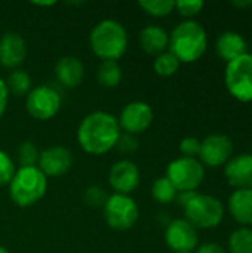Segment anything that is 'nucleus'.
<instances>
[{
    "mask_svg": "<svg viewBox=\"0 0 252 253\" xmlns=\"http://www.w3.org/2000/svg\"><path fill=\"white\" fill-rule=\"evenodd\" d=\"M6 86L9 93H13L15 96L28 95L31 90V77L24 70H13L6 80Z\"/></svg>",
    "mask_w": 252,
    "mask_h": 253,
    "instance_id": "4be33fe9",
    "label": "nucleus"
},
{
    "mask_svg": "<svg viewBox=\"0 0 252 253\" xmlns=\"http://www.w3.org/2000/svg\"><path fill=\"white\" fill-rule=\"evenodd\" d=\"M122 135L117 119L105 111L88 114L77 127V142L80 148L92 156H102L116 148Z\"/></svg>",
    "mask_w": 252,
    "mask_h": 253,
    "instance_id": "f257e3e1",
    "label": "nucleus"
},
{
    "mask_svg": "<svg viewBox=\"0 0 252 253\" xmlns=\"http://www.w3.org/2000/svg\"><path fill=\"white\" fill-rule=\"evenodd\" d=\"M7 102H9V90H7L6 82L0 77V120L6 113Z\"/></svg>",
    "mask_w": 252,
    "mask_h": 253,
    "instance_id": "473e14b6",
    "label": "nucleus"
},
{
    "mask_svg": "<svg viewBox=\"0 0 252 253\" xmlns=\"http://www.w3.org/2000/svg\"><path fill=\"white\" fill-rule=\"evenodd\" d=\"M37 165L46 178L61 176L70 170L73 165V154L67 147L52 145L40 153Z\"/></svg>",
    "mask_w": 252,
    "mask_h": 253,
    "instance_id": "ddd939ff",
    "label": "nucleus"
},
{
    "mask_svg": "<svg viewBox=\"0 0 252 253\" xmlns=\"http://www.w3.org/2000/svg\"><path fill=\"white\" fill-rule=\"evenodd\" d=\"M224 175L230 187L236 190L252 188V153L239 154L227 162Z\"/></svg>",
    "mask_w": 252,
    "mask_h": 253,
    "instance_id": "dca6fc26",
    "label": "nucleus"
},
{
    "mask_svg": "<svg viewBox=\"0 0 252 253\" xmlns=\"http://www.w3.org/2000/svg\"><path fill=\"white\" fill-rule=\"evenodd\" d=\"M138 6L151 16L163 18V16H168L175 9V1L174 0H141L138 1Z\"/></svg>",
    "mask_w": 252,
    "mask_h": 253,
    "instance_id": "a878e982",
    "label": "nucleus"
},
{
    "mask_svg": "<svg viewBox=\"0 0 252 253\" xmlns=\"http://www.w3.org/2000/svg\"><path fill=\"white\" fill-rule=\"evenodd\" d=\"M230 215L244 225L252 224V188L236 190L229 197Z\"/></svg>",
    "mask_w": 252,
    "mask_h": 253,
    "instance_id": "aec40b11",
    "label": "nucleus"
},
{
    "mask_svg": "<svg viewBox=\"0 0 252 253\" xmlns=\"http://www.w3.org/2000/svg\"><path fill=\"white\" fill-rule=\"evenodd\" d=\"M89 43L92 52L102 61H117L128 49V31L116 19H102L91 31Z\"/></svg>",
    "mask_w": 252,
    "mask_h": 253,
    "instance_id": "7ed1b4c3",
    "label": "nucleus"
},
{
    "mask_svg": "<svg viewBox=\"0 0 252 253\" xmlns=\"http://www.w3.org/2000/svg\"><path fill=\"white\" fill-rule=\"evenodd\" d=\"M153 110L144 101H132L123 107L117 119L120 129L125 133L137 135L146 132L153 123Z\"/></svg>",
    "mask_w": 252,
    "mask_h": 253,
    "instance_id": "9b49d317",
    "label": "nucleus"
},
{
    "mask_svg": "<svg viewBox=\"0 0 252 253\" xmlns=\"http://www.w3.org/2000/svg\"><path fill=\"white\" fill-rule=\"evenodd\" d=\"M180 151H181L183 157L196 159V156H199V153H201V141L198 138L187 136L180 142Z\"/></svg>",
    "mask_w": 252,
    "mask_h": 253,
    "instance_id": "7c9ffc66",
    "label": "nucleus"
},
{
    "mask_svg": "<svg viewBox=\"0 0 252 253\" xmlns=\"http://www.w3.org/2000/svg\"><path fill=\"white\" fill-rule=\"evenodd\" d=\"M196 253H226L224 249L217 243H205L198 248Z\"/></svg>",
    "mask_w": 252,
    "mask_h": 253,
    "instance_id": "72a5a7b5",
    "label": "nucleus"
},
{
    "mask_svg": "<svg viewBox=\"0 0 252 253\" xmlns=\"http://www.w3.org/2000/svg\"><path fill=\"white\" fill-rule=\"evenodd\" d=\"M25 107L33 119L45 122L55 117L61 110V95L55 87L40 84L28 92Z\"/></svg>",
    "mask_w": 252,
    "mask_h": 253,
    "instance_id": "1a4fd4ad",
    "label": "nucleus"
},
{
    "mask_svg": "<svg viewBox=\"0 0 252 253\" xmlns=\"http://www.w3.org/2000/svg\"><path fill=\"white\" fill-rule=\"evenodd\" d=\"M165 242L174 253H193L198 249L199 237L187 219H174L165 230Z\"/></svg>",
    "mask_w": 252,
    "mask_h": 253,
    "instance_id": "9d476101",
    "label": "nucleus"
},
{
    "mask_svg": "<svg viewBox=\"0 0 252 253\" xmlns=\"http://www.w3.org/2000/svg\"><path fill=\"white\" fill-rule=\"evenodd\" d=\"M233 153V142L227 135L214 133L201 141L199 157L202 163L209 168H218L224 165Z\"/></svg>",
    "mask_w": 252,
    "mask_h": 253,
    "instance_id": "f8f14e48",
    "label": "nucleus"
},
{
    "mask_svg": "<svg viewBox=\"0 0 252 253\" xmlns=\"http://www.w3.org/2000/svg\"><path fill=\"white\" fill-rule=\"evenodd\" d=\"M169 52L181 62L192 64L202 58L208 47L205 28L196 21L180 22L169 34Z\"/></svg>",
    "mask_w": 252,
    "mask_h": 253,
    "instance_id": "f03ea898",
    "label": "nucleus"
},
{
    "mask_svg": "<svg viewBox=\"0 0 252 253\" xmlns=\"http://www.w3.org/2000/svg\"><path fill=\"white\" fill-rule=\"evenodd\" d=\"M104 218L110 228L117 231L131 230L140 216V209L137 202L131 196L125 194H111L107 197L104 206Z\"/></svg>",
    "mask_w": 252,
    "mask_h": 253,
    "instance_id": "0eeeda50",
    "label": "nucleus"
},
{
    "mask_svg": "<svg viewBox=\"0 0 252 253\" xmlns=\"http://www.w3.org/2000/svg\"><path fill=\"white\" fill-rule=\"evenodd\" d=\"M0 253H9V252H7V249H6V248L0 246Z\"/></svg>",
    "mask_w": 252,
    "mask_h": 253,
    "instance_id": "e433bc0d",
    "label": "nucleus"
},
{
    "mask_svg": "<svg viewBox=\"0 0 252 253\" xmlns=\"http://www.w3.org/2000/svg\"><path fill=\"white\" fill-rule=\"evenodd\" d=\"M203 6H205V3L202 0H180V1H175V9L178 10V13L181 16H186V18L196 16L203 9Z\"/></svg>",
    "mask_w": 252,
    "mask_h": 253,
    "instance_id": "c85d7f7f",
    "label": "nucleus"
},
{
    "mask_svg": "<svg viewBox=\"0 0 252 253\" xmlns=\"http://www.w3.org/2000/svg\"><path fill=\"white\" fill-rule=\"evenodd\" d=\"M33 4H36V6H52V4H55V1H33Z\"/></svg>",
    "mask_w": 252,
    "mask_h": 253,
    "instance_id": "c9c22d12",
    "label": "nucleus"
},
{
    "mask_svg": "<svg viewBox=\"0 0 252 253\" xmlns=\"http://www.w3.org/2000/svg\"><path fill=\"white\" fill-rule=\"evenodd\" d=\"M230 253H252V230L239 228L229 237Z\"/></svg>",
    "mask_w": 252,
    "mask_h": 253,
    "instance_id": "b1692460",
    "label": "nucleus"
},
{
    "mask_svg": "<svg viewBox=\"0 0 252 253\" xmlns=\"http://www.w3.org/2000/svg\"><path fill=\"white\" fill-rule=\"evenodd\" d=\"M235 7H250L252 6V1H232Z\"/></svg>",
    "mask_w": 252,
    "mask_h": 253,
    "instance_id": "f704fd0d",
    "label": "nucleus"
},
{
    "mask_svg": "<svg viewBox=\"0 0 252 253\" xmlns=\"http://www.w3.org/2000/svg\"><path fill=\"white\" fill-rule=\"evenodd\" d=\"M177 190L175 187L171 184V181L166 176H160L157 178L153 185H151V196L157 203L162 205H168L171 202H174L177 199Z\"/></svg>",
    "mask_w": 252,
    "mask_h": 253,
    "instance_id": "5701e85b",
    "label": "nucleus"
},
{
    "mask_svg": "<svg viewBox=\"0 0 252 253\" xmlns=\"http://www.w3.org/2000/svg\"><path fill=\"white\" fill-rule=\"evenodd\" d=\"M27 56V43L19 33L6 31L0 37V65L4 68L19 67Z\"/></svg>",
    "mask_w": 252,
    "mask_h": 253,
    "instance_id": "2eb2a0df",
    "label": "nucleus"
},
{
    "mask_svg": "<svg viewBox=\"0 0 252 253\" xmlns=\"http://www.w3.org/2000/svg\"><path fill=\"white\" fill-rule=\"evenodd\" d=\"M15 172H16V166L13 165L12 157L0 148V187L9 184Z\"/></svg>",
    "mask_w": 252,
    "mask_h": 253,
    "instance_id": "cd10ccee",
    "label": "nucleus"
},
{
    "mask_svg": "<svg viewBox=\"0 0 252 253\" xmlns=\"http://www.w3.org/2000/svg\"><path fill=\"white\" fill-rule=\"evenodd\" d=\"M184 213L195 228H215L224 218V208L217 197L196 193L184 205Z\"/></svg>",
    "mask_w": 252,
    "mask_h": 253,
    "instance_id": "39448f33",
    "label": "nucleus"
},
{
    "mask_svg": "<svg viewBox=\"0 0 252 253\" xmlns=\"http://www.w3.org/2000/svg\"><path fill=\"white\" fill-rule=\"evenodd\" d=\"M166 178L180 193L195 191L203 182L205 169L198 159L178 157L168 165Z\"/></svg>",
    "mask_w": 252,
    "mask_h": 253,
    "instance_id": "6e6552de",
    "label": "nucleus"
},
{
    "mask_svg": "<svg viewBox=\"0 0 252 253\" xmlns=\"http://www.w3.org/2000/svg\"><path fill=\"white\" fill-rule=\"evenodd\" d=\"M39 150L31 141H24L18 147V163L19 168H30V166H37L39 162Z\"/></svg>",
    "mask_w": 252,
    "mask_h": 253,
    "instance_id": "bb28decb",
    "label": "nucleus"
},
{
    "mask_svg": "<svg viewBox=\"0 0 252 253\" xmlns=\"http://www.w3.org/2000/svg\"><path fill=\"white\" fill-rule=\"evenodd\" d=\"M122 77H123L122 67L119 65L117 61H102L100 64L98 71H97V79L102 87L111 89V87L119 86L122 82Z\"/></svg>",
    "mask_w": 252,
    "mask_h": 253,
    "instance_id": "412c9836",
    "label": "nucleus"
},
{
    "mask_svg": "<svg viewBox=\"0 0 252 253\" xmlns=\"http://www.w3.org/2000/svg\"><path fill=\"white\" fill-rule=\"evenodd\" d=\"M224 82L230 95L241 102H252V53L227 62Z\"/></svg>",
    "mask_w": 252,
    "mask_h": 253,
    "instance_id": "423d86ee",
    "label": "nucleus"
},
{
    "mask_svg": "<svg viewBox=\"0 0 252 253\" xmlns=\"http://www.w3.org/2000/svg\"><path fill=\"white\" fill-rule=\"evenodd\" d=\"M116 148L125 154H131L134 153L137 148H138V141L135 138V135H129V133H122L117 144H116Z\"/></svg>",
    "mask_w": 252,
    "mask_h": 253,
    "instance_id": "2f4dec72",
    "label": "nucleus"
},
{
    "mask_svg": "<svg viewBox=\"0 0 252 253\" xmlns=\"http://www.w3.org/2000/svg\"><path fill=\"white\" fill-rule=\"evenodd\" d=\"M48 190V178L37 166L16 169L9 182V196L19 208H30L40 202Z\"/></svg>",
    "mask_w": 252,
    "mask_h": 253,
    "instance_id": "20e7f679",
    "label": "nucleus"
},
{
    "mask_svg": "<svg viewBox=\"0 0 252 253\" xmlns=\"http://www.w3.org/2000/svg\"><path fill=\"white\" fill-rule=\"evenodd\" d=\"M56 80L65 87H76L85 77V65L77 56H62L55 64Z\"/></svg>",
    "mask_w": 252,
    "mask_h": 253,
    "instance_id": "f3484780",
    "label": "nucleus"
},
{
    "mask_svg": "<svg viewBox=\"0 0 252 253\" xmlns=\"http://www.w3.org/2000/svg\"><path fill=\"white\" fill-rule=\"evenodd\" d=\"M107 193L101 188V187H97V185H92L89 187L86 191H85V202L92 206V208H100V206H104L105 200H107Z\"/></svg>",
    "mask_w": 252,
    "mask_h": 253,
    "instance_id": "c756f323",
    "label": "nucleus"
},
{
    "mask_svg": "<svg viewBox=\"0 0 252 253\" xmlns=\"http://www.w3.org/2000/svg\"><path fill=\"white\" fill-rule=\"evenodd\" d=\"M108 182L114 193L129 196L140 184L138 166L128 159L116 162L108 172Z\"/></svg>",
    "mask_w": 252,
    "mask_h": 253,
    "instance_id": "4468645a",
    "label": "nucleus"
},
{
    "mask_svg": "<svg viewBox=\"0 0 252 253\" xmlns=\"http://www.w3.org/2000/svg\"><path fill=\"white\" fill-rule=\"evenodd\" d=\"M247 42L236 31H226L217 39V53L221 59L230 62L247 53Z\"/></svg>",
    "mask_w": 252,
    "mask_h": 253,
    "instance_id": "6ab92c4d",
    "label": "nucleus"
},
{
    "mask_svg": "<svg viewBox=\"0 0 252 253\" xmlns=\"http://www.w3.org/2000/svg\"><path fill=\"white\" fill-rule=\"evenodd\" d=\"M140 44L149 55H160L169 46V34L159 25H147L140 31Z\"/></svg>",
    "mask_w": 252,
    "mask_h": 253,
    "instance_id": "a211bd4d",
    "label": "nucleus"
},
{
    "mask_svg": "<svg viewBox=\"0 0 252 253\" xmlns=\"http://www.w3.org/2000/svg\"><path fill=\"white\" fill-rule=\"evenodd\" d=\"M153 68H154L156 74H159L160 77H171L178 71L180 61L171 52H163L156 56V59L153 62Z\"/></svg>",
    "mask_w": 252,
    "mask_h": 253,
    "instance_id": "393cba45",
    "label": "nucleus"
}]
</instances>
